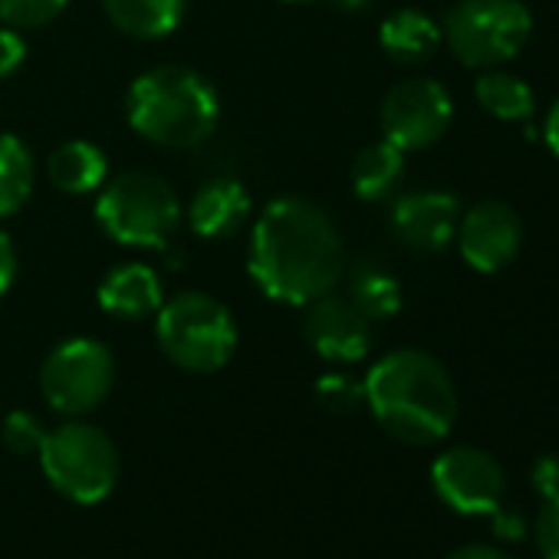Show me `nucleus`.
Listing matches in <instances>:
<instances>
[{
  "instance_id": "13",
  "label": "nucleus",
  "mask_w": 559,
  "mask_h": 559,
  "mask_svg": "<svg viewBox=\"0 0 559 559\" xmlns=\"http://www.w3.org/2000/svg\"><path fill=\"white\" fill-rule=\"evenodd\" d=\"M392 234L412 250H444L457 237L461 201L448 191H412L392 204Z\"/></svg>"
},
{
  "instance_id": "2",
  "label": "nucleus",
  "mask_w": 559,
  "mask_h": 559,
  "mask_svg": "<svg viewBox=\"0 0 559 559\" xmlns=\"http://www.w3.org/2000/svg\"><path fill=\"white\" fill-rule=\"evenodd\" d=\"M372 418L399 441L425 448L457 421V392L448 369L425 349H395L362 379Z\"/></svg>"
},
{
  "instance_id": "4",
  "label": "nucleus",
  "mask_w": 559,
  "mask_h": 559,
  "mask_svg": "<svg viewBox=\"0 0 559 559\" xmlns=\"http://www.w3.org/2000/svg\"><path fill=\"white\" fill-rule=\"evenodd\" d=\"M155 340L178 369L211 376L234 359L237 323L217 297L181 290L158 307Z\"/></svg>"
},
{
  "instance_id": "9",
  "label": "nucleus",
  "mask_w": 559,
  "mask_h": 559,
  "mask_svg": "<svg viewBox=\"0 0 559 559\" xmlns=\"http://www.w3.org/2000/svg\"><path fill=\"white\" fill-rule=\"evenodd\" d=\"M454 103L438 80H405L382 99V135L402 152H421L441 142L451 129Z\"/></svg>"
},
{
  "instance_id": "30",
  "label": "nucleus",
  "mask_w": 559,
  "mask_h": 559,
  "mask_svg": "<svg viewBox=\"0 0 559 559\" xmlns=\"http://www.w3.org/2000/svg\"><path fill=\"white\" fill-rule=\"evenodd\" d=\"M490 516H493V530H497V536H507V539H516V536H523V520H520V513L497 507Z\"/></svg>"
},
{
  "instance_id": "21",
  "label": "nucleus",
  "mask_w": 559,
  "mask_h": 559,
  "mask_svg": "<svg viewBox=\"0 0 559 559\" xmlns=\"http://www.w3.org/2000/svg\"><path fill=\"white\" fill-rule=\"evenodd\" d=\"M474 96L480 109L500 122H530L536 112V96L533 90L503 70H484V76L474 83Z\"/></svg>"
},
{
  "instance_id": "20",
  "label": "nucleus",
  "mask_w": 559,
  "mask_h": 559,
  "mask_svg": "<svg viewBox=\"0 0 559 559\" xmlns=\"http://www.w3.org/2000/svg\"><path fill=\"white\" fill-rule=\"evenodd\" d=\"M353 191L362 201H385L399 191L405 178V152L389 139L366 145L353 162Z\"/></svg>"
},
{
  "instance_id": "33",
  "label": "nucleus",
  "mask_w": 559,
  "mask_h": 559,
  "mask_svg": "<svg viewBox=\"0 0 559 559\" xmlns=\"http://www.w3.org/2000/svg\"><path fill=\"white\" fill-rule=\"evenodd\" d=\"M333 4H336L340 11L356 14V11H366V8H369V0H333Z\"/></svg>"
},
{
  "instance_id": "5",
  "label": "nucleus",
  "mask_w": 559,
  "mask_h": 559,
  "mask_svg": "<svg viewBox=\"0 0 559 559\" xmlns=\"http://www.w3.org/2000/svg\"><path fill=\"white\" fill-rule=\"evenodd\" d=\"M37 457L50 487L80 507L103 503L119 484V451L112 438L83 418H70L47 431Z\"/></svg>"
},
{
  "instance_id": "17",
  "label": "nucleus",
  "mask_w": 559,
  "mask_h": 559,
  "mask_svg": "<svg viewBox=\"0 0 559 559\" xmlns=\"http://www.w3.org/2000/svg\"><path fill=\"white\" fill-rule=\"evenodd\" d=\"M103 11L126 37L162 40L178 31L185 17V0H103Z\"/></svg>"
},
{
  "instance_id": "28",
  "label": "nucleus",
  "mask_w": 559,
  "mask_h": 559,
  "mask_svg": "<svg viewBox=\"0 0 559 559\" xmlns=\"http://www.w3.org/2000/svg\"><path fill=\"white\" fill-rule=\"evenodd\" d=\"M17 280V250L11 234L0 227V297H4Z\"/></svg>"
},
{
  "instance_id": "12",
  "label": "nucleus",
  "mask_w": 559,
  "mask_h": 559,
  "mask_svg": "<svg viewBox=\"0 0 559 559\" xmlns=\"http://www.w3.org/2000/svg\"><path fill=\"white\" fill-rule=\"evenodd\" d=\"M304 336L317 356L336 366H353L372 349V320L356 310L349 297L326 294L307 304Z\"/></svg>"
},
{
  "instance_id": "18",
  "label": "nucleus",
  "mask_w": 559,
  "mask_h": 559,
  "mask_svg": "<svg viewBox=\"0 0 559 559\" xmlns=\"http://www.w3.org/2000/svg\"><path fill=\"white\" fill-rule=\"evenodd\" d=\"M379 44L399 63H421L441 47V27L425 11L405 8L382 21Z\"/></svg>"
},
{
  "instance_id": "34",
  "label": "nucleus",
  "mask_w": 559,
  "mask_h": 559,
  "mask_svg": "<svg viewBox=\"0 0 559 559\" xmlns=\"http://www.w3.org/2000/svg\"><path fill=\"white\" fill-rule=\"evenodd\" d=\"M284 4H310V0H284Z\"/></svg>"
},
{
  "instance_id": "23",
  "label": "nucleus",
  "mask_w": 559,
  "mask_h": 559,
  "mask_svg": "<svg viewBox=\"0 0 559 559\" xmlns=\"http://www.w3.org/2000/svg\"><path fill=\"white\" fill-rule=\"evenodd\" d=\"M317 402L330 415H353L359 405H366V389L362 379L349 372H326L317 379Z\"/></svg>"
},
{
  "instance_id": "27",
  "label": "nucleus",
  "mask_w": 559,
  "mask_h": 559,
  "mask_svg": "<svg viewBox=\"0 0 559 559\" xmlns=\"http://www.w3.org/2000/svg\"><path fill=\"white\" fill-rule=\"evenodd\" d=\"M27 60V40L14 27H0V80L17 73Z\"/></svg>"
},
{
  "instance_id": "1",
  "label": "nucleus",
  "mask_w": 559,
  "mask_h": 559,
  "mask_svg": "<svg viewBox=\"0 0 559 559\" xmlns=\"http://www.w3.org/2000/svg\"><path fill=\"white\" fill-rule=\"evenodd\" d=\"M247 273L266 300L307 307L340 287L346 273L343 234L310 198H276L253 221Z\"/></svg>"
},
{
  "instance_id": "6",
  "label": "nucleus",
  "mask_w": 559,
  "mask_h": 559,
  "mask_svg": "<svg viewBox=\"0 0 559 559\" xmlns=\"http://www.w3.org/2000/svg\"><path fill=\"white\" fill-rule=\"evenodd\" d=\"M181 214L175 188L155 171H122L99 188L96 201L99 227L122 247L162 250L175 237Z\"/></svg>"
},
{
  "instance_id": "29",
  "label": "nucleus",
  "mask_w": 559,
  "mask_h": 559,
  "mask_svg": "<svg viewBox=\"0 0 559 559\" xmlns=\"http://www.w3.org/2000/svg\"><path fill=\"white\" fill-rule=\"evenodd\" d=\"M533 487H536L543 497L559 493V457H552V454L536 457V464H533Z\"/></svg>"
},
{
  "instance_id": "32",
  "label": "nucleus",
  "mask_w": 559,
  "mask_h": 559,
  "mask_svg": "<svg viewBox=\"0 0 559 559\" xmlns=\"http://www.w3.org/2000/svg\"><path fill=\"white\" fill-rule=\"evenodd\" d=\"M543 139H546V145L552 148V155H559V99L552 103V109H549V116H546Z\"/></svg>"
},
{
  "instance_id": "11",
  "label": "nucleus",
  "mask_w": 559,
  "mask_h": 559,
  "mask_svg": "<svg viewBox=\"0 0 559 559\" xmlns=\"http://www.w3.org/2000/svg\"><path fill=\"white\" fill-rule=\"evenodd\" d=\"M454 240L467 266L477 273H500L520 253L523 224L507 201H480L461 214Z\"/></svg>"
},
{
  "instance_id": "16",
  "label": "nucleus",
  "mask_w": 559,
  "mask_h": 559,
  "mask_svg": "<svg viewBox=\"0 0 559 559\" xmlns=\"http://www.w3.org/2000/svg\"><path fill=\"white\" fill-rule=\"evenodd\" d=\"M47 175L67 194H90V191H99L106 185L109 158L96 142L73 139V142H63L47 158Z\"/></svg>"
},
{
  "instance_id": "19",
  "label": "nucleus",
  "mask_w": 559,
  "mask_h": 559,
  "mask_svg": "<svg viewBox=\"0 0 559 559\" xmlns=\"http://www.w3.org/2000/svg\"><path fill=\"white\" fill-rule=\"evenodd\" d=\"M349 300L372 323L392 320L402 310V284L385 263L366 257L349 266Z\"/></svg>"
},
{
  "instance_id": "3",
  "label": "nucleus",
  "mask_w": 559,
  "mask_h": 559,
  "mask_svg": "<svg viewBox=\"0 0 559 559\" xmlns=\"http://www.w3.org/2000/svg\"><path fill=\"white\" fill-rule=\"evenodd\" d=\"M126 119L162 148H194L214 135L221 99L198 70L155 67L129 86Z\"/></svg>"
},
{
  "instance_id": "8",
  "label": "nucleus",
  "mask_w": 559,
  "mask_h": 559,
  "mask_svg": "<svg viewBox=\"0 0 559 559\" xmlns=\"http://www.w3.org/2000/svg\"><path fill=\"white\" fill-rule=\"evenodd\" d=\"M116 382L109 346L90 336L60 343L40 366V395L63 418H83L99 408Z\"/></svg>"
},
{
  "instance_id": "7",
  "label": "nucleus",
  "mask_w": 559,
  "mask_h": 559,
  "mask_svg": "<svg viewBox=\"0 0 559 559\" xmlns=\"http://www.w3.org/2000/svg\"><path fill=\"white\" fill-rule=\"evenodd\" d=\"M533 17L523 0H457L448 11L441 40L471 70L510 63L530 40Z\"/></svg>"
},
{
  "instance_id": "22",
  "label": "nucleus",
  "mask_w": 559,
  "mask_h": 559,
  "mask_svg": "<svg viewBox=\"0 0 559 559\" xmlns=\"http://www.w3.org/2000/svg\"><path fill=\"white\" fill-rule=\"evenodd\" d=\"M34 181H37L34 152L24 145V139L0 132V217L17 214L31 201Z\"/></svg>"
},
{
  "instance_id": "14",
  "label": "nucleus",
  "mask_w": 559,
  "mask_h": 559,
  "mask_svg": "<svg viewBox=\"0 0 559 559\" xmlns=\"http://www.w3.org/2000/svg\"><path fill=\"white\" fill-rule=\"evenodd\" d=\"M253 211L247 188L234 178H211L204 181L188 201V224L204 240H227L234 237Z\"/></svg>"
},
{
  "instance_id": "15",
  "label": "nucleus",
  "mask_w": 559,
  "mask_h": 559,
  "mask_svg": "<svg viewBox=\"0 0 559 559\" xmlns=\"http://www.w3.org/2000/svg\"><path fill=\"white\" fill-rule=\"evenodd\" d=\"M96 300L109 317L145 320L155 317L165 304V287L162 276L148 263H119L103 276Z\"/></svg>"
},
{
  "instance_id": "31",
  "label": "nucleus",
  "mask_w": 559,
  "mask_h": 559,
  "mask_svg": "<svg viewBox=\"0 0 559 559\" xmlns=\"http://www.w3.org/2000/svg\"><path fill=\"white\" fill-rule=\"evenodd\" d=\"M448 559H510V556L503 549L490 546V543H467V546L454 549Z\"/></svg>"
},
{
  "instance_id": "24",
  "label": "nucleus",
  "mask_w": 559,
  "mask_h": 559,
  "mask_svg": "<svg viewBox=\"0 0 559 559\" xmlns=\"http://www.w3.org/2000/svg\"><path fill=\"white\" fill-rule=\"evenodd\" d=\"M70 0H0V24L14 31H34L53 24Z\"/></svg>"
},
{
  "instance_id": "10",
  "label": "nucleus",
  "mask_w": 559,
  "mask_h": 559,
  "mask_svg": "<svg viewBox=\"0 0 559 559\" xmlns=\"http://www.w3.org/2000/svg\"><path fill=\"white\" fill-rule=\"evenodd\" d=\"M431 484L451 510L467 516H490L503 503L507 474L493 454L461 444L438 454L431 464Z\"/></svg>"
},
{
  "instance_id": "25",
  "label": "nucleus",
  "mask_w": 559,
  "mask_h": 559,
  "mask_svg": "<svg viewBox=\"0 0 559 559\" xmlns=\"http://www.w3.org/2000/svg\"><path fill=\"white\" fill-rule=\"evenodd\" d=\"M0 438H4L8 451L27 457V454H40L44 448V438H47V425L34 415V412H11L4 418V425H0Z\"/></svg>"
},
{
  "instance_id": "26",
  "label": "nucleus",
  "mask_w": 559,
  "mask_h": 559,
  "mask_svg": "<svg viewBox=\"0 0 559 559\" xmlns=\"http://www.w3.org/2000/svg\"><path fill=\"white\" fill-rule=\"evenodd\" d=\"M533 536L543 559H559V493L543 497V507L533 523Z\"/></svg>"
}]
</instances>
